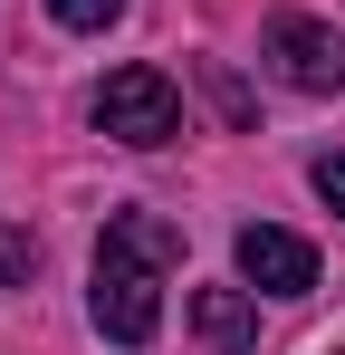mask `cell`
<instances>
[{
  "mask_svg": "<svg viewBox=\"0 0 345 355\" xmlns=\"http://www.w3.org/2000/svg\"><path fill=\"white\" fill-rule=\"evenodd\" d=\"M182 259V231L154 221V211H115L106 240H96V336L106 346H154V327H163V269Z\"/></svg>",
  "mask_w": 345,
  "mask_h": 355,
  "instance_id": "6da1fadb",
  "label": "cell"
},
{
  "mask_svg": "<svg viewBox=\"0 0 345 355\" xmlns=\"http://www.w3.org/2000/svg\"><path fill=\"white\" fill-rule=\"evenodd\" d=\"M96 125H106L115 144H172L182 135V96H172L163 67H115L106 87H96Z\"/></svg>",
  "mask_w": 345,
  "mask_h": 355,
  "instance_id": "7a4b0ae2",
  "label": "cell"
},
{
  "mask_svg": "<svg viewBox=\"0 0 345 355\" xmlns=\"http://www.w3.org/2000/svg\"><path fill=\"white\" fill-rule=\"evenodd\" d=\"M259 49H269L278 77H288V87H307V96H336V87H345V39L326 29V19H307V10H269Z\"/></svg>",
  "mask_w": 345,
  "mask_h": 355,
  "instance_id": "3957f363",
  "label": "cell"
},
{
  "mask_svg": "<svg viewBox=\"0 0 345 355\" xmlns=\"http://www.w3.org/2000/svg\"><path fill=\"white\" fill-rule=\"evenodd\" d=\"M240 279L259 297H307L317 288V250L297 231H278V221H249V231H240Z\"/></svg>",
  "mask_w": 345,
  "mask_h": 355,
  "instance_id": "277c9868",
  "label": "cell"
},
{
  "mask_svg": "<svg viewBox=\"0 0 345 355\" xmlns=\"http://www.w3.org/2000/svg\"><path fill=\"white\" fill-rule=\"evenodd\" d=\"M192 327H202L211 355H249V346H259V307H249V288H192Z\"/></svg>",
  "mask_w": 345,
  "mask_h": 355,
  "instance_id": "5b68a950",
  "label": "cell"
},
{
  "mask_svg": "<svg viewBox=\"0 0 345 355\" xmlns=\"http://www.w3.org/2000/svg\"><path fill=\"white\" fill-rule=\"evenodd\" d=\"M0 279H10V288L39 279V240H29V231H0Z\"/></svg>",
  "mask_w": 345,
  "mask_h": 355,
  "instance_id": "8992f818",
  "label": "cell"
},
{
  "mask_svg": "<svg viewBox=\"0 0 345 355\" xmlns=\"http://www.w3.org/2000/svg\"><path fill=\"white\" fill-rule=\"evenodd\" d=\"M115 10H125V0H48V19H57V29H106Z\"/></svg>",
  "mask_w": 345,
  "mask_h": 355,
  "instance_id": "52a82bcc",
  "label": "cell"
},
{
  "mask_svg": "<svg viewBox=\"0 0 345 355\" xmlns=\"http://www.w3.org/2000/svg\"><path fill=\"white\" fill-rule=\"evenodd\" d=\"M317 202H326V211H345V154H326V164H317Z\"/></svg>",
  "mask_w": 345,
  "mask_h": 355,
  "instance_id": "ba28073f",
  "label": "cell"
}]
</instances>
